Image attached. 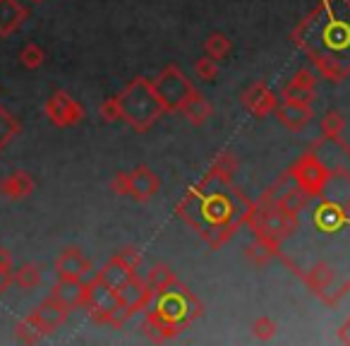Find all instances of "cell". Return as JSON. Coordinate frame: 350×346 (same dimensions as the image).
<instances>
[{"mask_svg":"<svg viewBox=\"0 0 350 346\" xmlns=\"http://www.w3.org/2000/svg\"><path fill=\"white\" fill-rule=\"evenodd\" d=\"M180 113L192 123V125H204V123L211 118V113H214V106L209 103V99H204L195 89V92L185 99V103L180 106Z\"/></svg>","mask_w":350,"mask_h":346,"instance_id":"cell-15","label":"cell"},{"mask_svg":"<svg viewBox=\"0 0 350 346\" xmlns=\"http://www.w3.org/2000/svg\"><path fill=\"white\" fill-rule=\"evenodd\" d=\"M98 116H101V121H106V123L120 121V101H118V97L106 99V101L98 106Z\"/></svg>","mask_w":350,"mask_h":346,"instance_id":"cell-33","label":"cell"},{"mask_svg":"<svg viewBox=\"0 0 350 346\" xmlns=\"http://www.w3.org/2000/svg\"><path fill=\"white\" fill-rule=\"evenodd\" d=\"M0 269H12V253L8 248H0Z\"/></svg>","mask_w":350,"mask_h":346,"instance_id":"cell-36","label":"cell"},{"mask_svg":"<svg viewBox=\"0 0 350 346\" xmlns=\"http://www.w3.org/2000/svg\"><path fill=\"white\" fill-rule=\"evenodd\" d=\"M345 130V118L340 116V113L331 111L326 113L324 118H321V135L329 137V140H336V137H340V132Z\"/></svg>","mask_w":350,"mask_h":346,"instance_id":"cell-29","label":"cell"},{"mask_svg":"<svg viewBox=\"0 0 350 346\" xmlns=\"http://www.w3.org/2000/svg\"><path fill=\"white\" fill-rule=\"evenodd\" d=\"M195 75L202 82H214L219 77V60L209 58V55H202L195 63Z\"/></svg>","mask_w":350,"mask_h":346,"instance_id":"cell-30","label":"cell"},{"mask_svg":"<svg viewBox=\"0 0 350 346\" xmlns=\"http://www.w3.org/2000/svg\"><path fill=\"white\" fill-rule=\"evenodd\" d=\"M146 282H149L151 288L159 293V291H163V288H168L170 284L178 282V279H175V274L170 272L165 264H154V267H151V272H149V277H146Z\"/></svg>","mask_w":350,"mask_h":346,"instance_id":"cell-26","label":"cell"},{"mask_svg":"<svg viewBox=\"0 0 350 346\" xmlns=\"http://www.w3.org/2000/svg\"><path fill=\"white\" fill-rule=\"evenodd\" d=\"M12 284L22 288V291H34L41 284V267L36 262H27L12 274Z\"/></svg>","mask_w":350,"mask_h":346,"instance_id":"cell-23","label":"cell"},{"mask_svg":"<svg viewBox=\"0 0 350 346\" xmlns=\"http://www.w3.org/2000/svg\"><path fill=\"white\" fill-rule=\"evenodd\" d=\"M235 171H238V159H235L230 151H221V154L214 156V164H211V169H209V176L228 183L230 178L235 176Z\"/></svg>","mask_w":350,"mask_h":346,"instance_id":"cell-22","label":"cell"},{"mask_svg":"<svg viewBox=\"0 0 350 346\" xmlns=\"http://www.w3.org/2000/svg\"><path fill=\"white\" fill-rule=\"evenodd\" d=\"M305 282H307V286H310L312 291L321 293L331 282H334V269H331L326 262H317L314 267L310 269V274L305 277Z\"/></svg>","mask_w":350,"mask_h":346,"instance_id":"cell-24","label":"cell"},{"mask_svg":"<svg viewBox=\"0 0 350 346\" xmlns=\"http://www.w3.org/2000/svg\"><path fill=\"white\" fill-rule=\"evenodd\" d=\"M31 3H44V0H31Z\"/></svg>","mask_w":350,"mask_h":346,"instance_id":"cell-37","label":"cell"},{"mask_svg":"<svg viewBox=\"0 0 350 346\" xmlns=\"http://www.w3.org/2000/svg\"><path fill=\"white\" fill-rule=\"evenodd\" d=\"M113 258H116L120 264H125L130 272H137V267L142 264V253L137 248H132V245H125V248H120L116 255H113Z\"/></svg>","mask_w":350,"mask_h":346,"instance_id":"cell-32","label":"cell"},{"mask_svg":"<svg viewBox=\"0 0 350 346\" xmlns=\"http://www.w3.org/2000/svg\"><path fill=\"white\" fill-rule=\"evenodd\" d=\"M20 132H22V123L5 106H0V151L5 149V147H10L12 140Z\"/></svg>","mask_w":350,"mask_h":346,"instance_id":"cell-21","label":"cell"},{"mask_svg":"<svg viewBox=\"0 0 350 346\" xmlns=\"http://www.w3.org/2000/svg\"><path fill=\"white\" fill-rule=\"evenodd\" d=\"M273 113H276L278 123L293 132H302L312 123V118H314L312 106H302V103H291V101H278Z\"/></svg>","mask_w":350,"mask_h":346,"instance_id":"cell-10","label":"cell"},{"mask_svg":"<svg viewBox=\"0 0 350 346\" xmlns=\"http://www.w3.org/2000/svg\"><path fill=\"white\" fill-rule=\"evenodd\" d=\"M68 315H70V310L63 303L55 301L53 296H49L46 301H41L39 306L34 308V317L41 322L46 334H53L55 330H60V327L65 325V320H68Z\"/></svg>","mask_w":350,"mask_h":346,"instance_id":"cell-12","label":"cell"},{"mask_svg":"<svg viewBox=\"0 0 350 346\" xmlns=\"http://www.w3.org/2000/svg\"><path fill=\"white\" fill-rule=\"evenodd\" d=\"M44 113L55 127H72L84 118V106L75 101L68 92H55L46 99Z\"/></svg>","mask_w":350,"mask_h":346,"instance_id":"cell-3","label":"cell"},{"mask_svg":"<svg viewBox=\"0 0 350 346\" xmlns=\"http://www.w3.org/2000/svg\"><path fill=\"white\" fill-rule=\"evenodd\" d=\"M278 245H281V240L273 238V236L257 234L252 243L247 245V250H245V253H247V258L252 260L254 264H267L269 260L278 253Z\"/></svg>","mask_w":350,"mask_h":346,"instance_id":"cell-16","label":"cell"},{"mask_svg":"<svg viewBox=\"0 0 350 346\" xmlns=\"http://www.w3.org/2000/svg\"><path fill=\"white\" fill-rule=\"evenodd\" d=\"M118 101H120V121L132 125L137 132H146L165 113L163 103L154 92V84L146 77L132 79Z\"/></svg>","mask_w":350,"mask_h":346,"instance_id":"cell-1","label":"cell"},{"mask_svg":"<svg viewBox=\"0 0 350 346\" xmlns=\"http://www.w3.org/2000/svg\"><path fill=\"white\" fill-rule=\"evenodd\" d=\"M12 284V269H0V296L10 288Z\"/></svg>","mask_w":350,"mask_h":346,"instance_id":"cell-35","label":"cell"},{"mask_svg":"<svg viewBox=\"0 0 350 346\" xmlns=\"http://www.w3.org/2000/svg\"><path fill=\"white\" fill-rule=\"evenodd\" d=\"M230 49H233V44H230V39L226 34H211L209 39L204 41L206 55L214 60H224L226 55L230 53Z\"/></svg>","mask_w":350,"mask_h":346,"instance_id":"cell-25","label":"cell"},{"mask_svg":"<svg viewBox=\"0 0 350 346\" xmlns=\"http://www.w3.org/2000/svg\"><path fill=\"white\" fill-rule=\"evenodd\" d=\"M161 181L149 166H137L130 173V195L137 202H149L159 193Z\"/></svg>","mask_w":350,"mask_h":346,"instance_id":"cell-11","label":"cell"},{"mask_svg":"<svg viewBox=\"0 0 350 346\" xmlns=\"http://www.w3.org/2000/svg\"><path fill=\"white\" fill-rule=\"evenodd\" d=\"M293 178H295V186H300L310 195H319L324 183L329 181V173L326 169L314 159V156L305 154L295 166H293Z\"/></svg>","mask_w":350,"mask_h":346,"instance_id":"cell-5","label":"cell"},{"mask_svg":"<svg viewBox=\"0 0 350 346\" xmlns=\"http://www.w3.org/2000/svg\"><path fill=\"white\" fill-rule=\"evenodd\" d=\"M46 60V51L41 49L39 44H27L25 49L20 51V63L25 65L27 70H39Z\"/></svg>","mask_w":350,"mask_h":346,"instance_id":"cell-28","label":"cell"},{"mask_svg":"<svg viewBox=\"0 0 350 346\" xmlns=\"http://www.w3.org/2000/svg\"><path fill=\"white\" fill-rule=\"evenodd\" d=\"M94 272L89 258H84V253L79 248H65L63 253L55 258V274L60 279H87Z\"/></svg>","mask_w":350,"mask_h":346,"instance_id":"cell-7","label":"cell"},{"mask_svg":"<svg viewBox=\"0 0 350 346\" xmlns=\"http://www.w3.org/2000/svg\"><path fill=\"white\" fill-rule=\"evenodd\" d=\"M34 188H36L34 178L27 171H15V173H10V176H5L0 181V195L12 202L27 200L34 193Z\"/></svg>","mask_w":350,"mask_h":346,"instance_id":"cell-13","label":"cell"},{"mask_svg":"<svg viewBox=\"0 0 350 346\" xmlns=\"http://www.w3.org/2000/svg\"><path fill=\"white\" fill-rule=\"evenodd\" d=\"M243 103L252 116L264 118V116H271L278 106V99L271 89L267 87L264 82H252L247 89L243 92Z\"/></svg>","mask_w":350,"mask_h":346,"instance_id":"cell-8","label":"cell"},{"mask_svg":"<svg viewBox=\"0 0 350 346\" xmlns=\"http://www.w3.org/2000/svg\"><path fill=\"white\" fill-rule=\"evenodd\" d=\"M310 193H305L300 186H293V188H288L286 193H283L281 197H278V207H281L283 212H288L291 217H297L302 210L307 207V202H310Z\"/></svg>","mask_w":350,"mask_h":346,"instance_id":"cell-17","label":"cell"},{"mask_svg":"<svg viewBox=\"0 0 350 346\" xmlns=\"http://www.w3.org/2000/svg\"><path fill=\"white\" fill-rule=\"evenodd\" d=\"M151 84H154V92H156V97L161 99V103H163L165 113L180 111L185 99L195 92L192 82L185 77V73H183L178 65H168V68L159 75V79Z\"/></svg>","mask_w":350,"mask_h":346,"instance_id":"cell-2","label":"cell"},{"mask_svg":"<svg viewBox=\"0 0 350 346\" xmlns=\"http://www.w3.org/2000/svg\"><path fill=\"white\" fill-rule=\"evenodd\" d=\"M29 17V10L20 0H0V36H10Z\"/></svg>","mask_w":350,"mask_h":346,"instance_id":"cell-14","label":"cell"},{"mask_svg":"<svg viewBox=\"0 0 350 346\" xmlns=\"http://www.w3.org/2000/svg\"><path fill=\"white\" fill-rule=\"evenodd\" d=\"M51 296L58 303H63L68 310H77V308L87 306V284L82 279H60L51 288Z\"/></svg>","mask_w":350,"mask_h":346,"instance_id":"cell-9","label":"cell"},{"mask_svg":"<svg viewBox=\"0 0 350 346\" xmlns=\"http://www.w3.org/2000/svg\"><path fill=\"white\" fill-rule=\"evenodd\" d=\"M343 221V212L336 205H324L321 210H317V224L324 231H334L338 229V224Z\"/></svg>","mask_w":350,"mask_h":346,"instance_id":"cell-27","label":"cell"},{"mask_svg":"<svg viewBox=\"0 0 350 346\" xmlns=\"http://www.w3.org/2000/svg\"><path fill=\"white\" fill-rule=\"evenodd\" d=\"M120 306V298H118V291L111 288L101 277H94L92 282H87V306L84 310H89V315L96 322H106V315L113 310V308Z\"/></svg>","mask_w":350,"mask_h":346,"instance_id":"cell-4","label":"cell"},{"mask_svg":"<svg viewBox=\"0 0 350 346\" xmlns=\"http://www.w3.org/2000/svg\"><path fill=\"white\" fill-rule=\"evenodd\" d=\"M118 298H120L122 306H127L132 312H139V310H149L151 303L156 298V291L151 288V284L146 279L137 277V272L118 288Z\"/></svg>","mask_w":350,"mask_h":346,"instance_id":"cell-6","label":"cell"},{"mask_svg":"<svg viewBox=\"0 0 350 346\" xmlns=\"http://www.w3.org/2000/svg\"><path fill=\"white\" fill-rule=\"evenodd\" d=\"M15 336L20 341H25V344H36V341H41L46 336V330L34 317V312H29L25 320H20L15 325Z\"/></svg>","mask_w":350,"mask_h":346,"instance_id":"cell-20","label":"cell"},{"mask_svg":"<svg viewBox=\"0 0 350 346\" xmlns=\"http://www.w3.org/2000/svg\"><path fill=\"white\" fill-rule=\"evenodd\" d=\"M276 332H278V325L271 320V317H257L254 320V325H252V334L257 336L259 341H269V339H273L276 336Z\"/></svg>","mask_w":350,"mask_h":346,"instance_id":"cell-31","label":"cell"},{"mask_svg":"<svg viewBox=\"0 0 350 346\" xmlns=\"http://www.w3.org/2000/svg\"><path fill=\"white\" fill-rule=\"evenodd\" d=\"M132 274H135V272H130V269H127L125 264H120V262H118L116 258H111L106 264H103L101 269H98V277H101L103 282H106L111 288H116V291L122 286V284L127 282V279L132 277Z\"/></svg>","mask_w":350,"mask_h":346,"instance_id":"cell-19","label":"cell"},{"mask_svg":"<svg viewBox=\"0 0 350 346\" xmlns=\"http://www.w3.org/2000/svg\"><path fill=\"white\" fill-rule=\"evenodd\" d=\"M111 193L113 195H130V173H116L113 176V181H111Z\"/></svg>","mask_w":350,"mask_h":346,"instance_id":"cell-34","label":"cell"},{"mask_svg":"<svg viewBox=\"0 0 350 346\" xmlns=\"http://www.w3.org/2000/svg\"><path fill=\"white\" fill-rule=\"evenodd\" d=\"M314 99H317V89L314 87H305V84L293 82V79H288L286 87L281 89V101L312 106V103H314Z\"/></svg>","mask_w":350,"mask_h":346,"instance_id":"cell-18","label":"cell"}]
</instances>
